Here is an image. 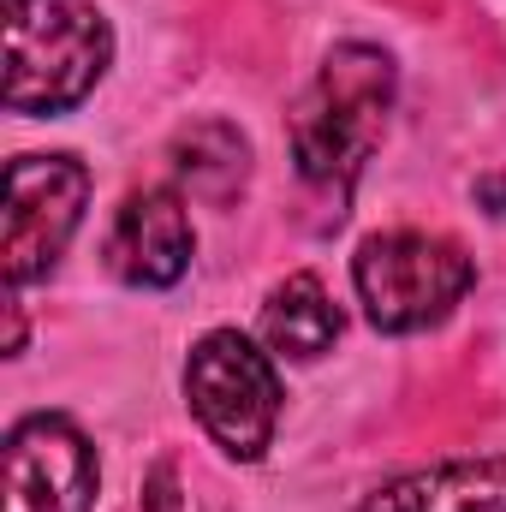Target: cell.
Listing matches in <instances>:
<instances>
[{"instance_id": "cell-1", "label": "cell", "mask_w": 506, "mask_h": 512, "mask_svg": "<svg viewBox=\"0 0 506 512\" xmlns=\"http://www.w3.org/2000/svg\"><path fill=\"white\" fill-rule=\"evenodd\" d=\"M393 114V60L370 42H346L322 60L316 84L292 108V161L310 191H322L340 215L364 161L376 155Z\"/></svg>"}, {"instance_id": "cell-2", "label": "cell", "mask_w": 506, "mask_h": 512, "mask_svg": "<svg viewBox=\"0 0 506 512\" xmlns=\"http://www.w3.org/2000/svg\"><path fill=\"white\" fill-rule=\"evenodd\" d=\"M114 36L90 0H6V108L66 114L108 72Z\"/></svg>"}, {"instance_id": "cell-3", "label": "cell", "mask_w": 506, "mask_h": 512, "mask_svg": "<svg viewBox=\"0 0 506 512\" xmlns=\"http://www.w3.org/2000/svg\"><path fill=\"white\" fill-rule=\"evenodd\" d=\"M477 268L441 233H376L352 256V286L364 298V316L381 334H423L453 316V304L471 292Z\"/></svg>"}, {"instance_id": "cell-4", "label": "cell", "mask_w": 506, "mask_h": 512, "mask_svg": "<svg viewBox=\"0 0 506 512\" xmlns=\"http://www.w3.org/2000/svg\"><path fill=\"white\" fill-rule=\"evenodd\" d=\"M185 399L197 411V423L209 429V441L227 459H262L280 423V376L268 364V352H256L245 334L215 328L191 346L185 364Z\"/></svg>"}, {"instance_id": "cell-5", "label": "cell", "mask_w": 506, "mask_h": 512, "mask_svg": "<svg viewBox=\"0 0 506 512\" xmlns=\"http://www.w3.org/2000/svg\"><path fill=\"white\" fill-rule=\"evenodd\" d=\"M84 203H90V173L72 155H18L6 167L0 256L12 286H30L60 262L66 239L84 221Z\"/></svg>"}, {"instance_id": "cell-6", "label": "cell", "mask_w": 506, "mask_h": 512, "mask_svg": "<svg viewBox=\"0 0 506 512\" xmlns=\"http://www.w3.org/2000/svg\"><path fill=\"white\" fill-rule=\"evenodd\" d=\"M102 483L96 447L66 417H24L6 435V512H90Z\"/></svg>"}, {"instance_id": "cell-7", "label": "cell", "mask_w": 506, "mask_h": 512, "mask_svg": "<svg viewBox=\"0 0 506 512\" xmlns=\"http://www.w3.org/2000/svg\"><path fill=\"white\" fill-rule=\"evenodd\" d=\"M191 251H197L191 215H185V197L173 185L131 191L108 227V268L126 286H173L191 268Z\"/></svg>"}, {"instance_id": "cell-8", "label": "cell", "mask_w": 506, "mask_h": 512, "mask_svg": "<svg viewBox=\"0 0 506 512\" xmlns=\"http://www.w3.org/2000/svg\"><path fill=\"white\" fill-rule=\"evenodd\" d=\"M358 512H506V453L393 477L376 495H364Z\"/></svg>"}, {"instance_id": "cell-9", "label": "cell", "mask_w": 506, "mask_h": 512, "mask_svg": "<svg viewBox=\"0 0 506 512\" xmlns=\"http://www.w3.org/2000/svg\"><path fill=\"white\" fill-rule=\"evenodd\" d=\"M262 340L280 358H298V364L322 358L340 340V310H334L328 286L316 274H286L262 304Z\"/></svg>"}, {"instance_id": "cell-10", "label": "cell", "mask_w": 506, "mask_h": 512, "mask_svg": "<svg viewBox=\"0 0 506 512\" xmlns=\"http://www.w3.org/2000/svg\"><path fill=\"white\" fill-rule=\"evenodd\" d=\"M173 167H179V179L191 185V197L227 203V197L251 179V143L227 126V120H203V126H191V131L173 137Z\"/></svg>"}]
</instances>
